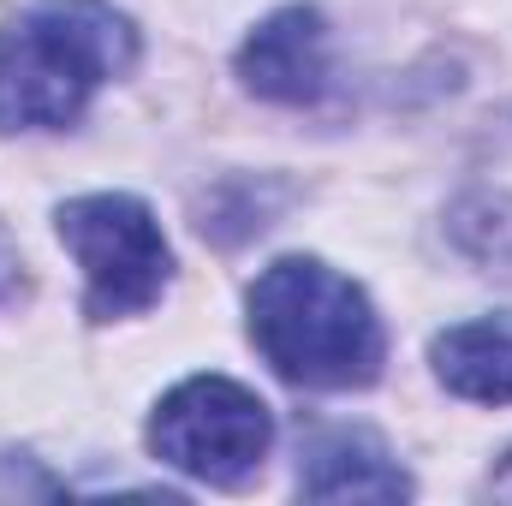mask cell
<instances>
[{
  "label": "cell",
  "instance_id": "cell-1",
  "mask_svg": "<svg viewBox=\"0 0 512 506\" xmlns=\"http://www.w3.org/2000/svg\"><path fill=\"white\" fill-rule=\"evenodd\" d=\"M137 66V30L108 0H36L0 30V131H60Z\"/></svg>",
  "mask_w": 512,
  "mask_h": 506
},
{
  "label": "cell",
  "instance_id": "cell-2",
  "mask_svg": "<svg viewBox=\"0 0 512 506\" xmlns=\"http://www.w3.org/2000/svg\"><path fill=\"white\" fill-rule=\"evenodd\" d=\"M256 352L298 387H370L387 340L364 286L316 256H280L256 274L251 298Z\"/></svg>",
  "mask_w": 512,
  "mask_h": 506
},
{
  "label": "cell",
  "instance_id": "cell-3",
  "mask_svg": "<svg viewBox=\"0 0 512 506\" xmlns=\"http://www.w3.org/2000/svg\"><path fill=\"white\" fill-rule=\"evenodd\" d=\"M54 227H60V245L84 268V316L90 322L137 316L167 292L173 251H167L149 203H137L126 191L72 197Z\"/></svg>",
  "mask_w": 512,
  "mask_h": 506
},
{
  "label": "cell",
  "instance_id": "cell-4",
  "mask_svg": "<svg viewBox=\"0 0 512 506\" xmlns=\"http://www.w3.org/2000/svg\"><path fill=\"white\" fill-rule=\"evenodd\" d=\"M274 441V417L268 405L256 399L251 387L227 376H191L179 381L155 417H149V447L161 465L197 477V483H215V489H233L245 483L262 453Z\"/></svg>",
  "mask_w": 512,
  "mask_h": 506
},
{
  "label": "cell",
  "instance_id": "cell-5",
  "mask_svg": "<svg viewBox=\"0 0 512 506\" xmlns=\"http://www.w3.org/2000/svg\"><path fill=\"white\" fill-rule=\"evenodd\" d=\"M239 78L262 102H316L328 84V24L316 6H280L239 48Z\"/></svg>",
  "mask_w": 512,
  "mask_h": 506
},
{
  "label": "cell",
  "instance_id": "cell-6",
  "mask_svg": "<svg viewBox=\"0 0 512 506\" xmlns=\"http://www.w3.org/2000/svg\"><path fill=\"white\" fill-rule=\"evenodd\" d=\"M298 489L310 501H405L411 477L399 471V459H387V447L364 429H322L304 453Z\"/></svg>",
  "mask_w": 512,
  "mask_h": 506
},
{
  "label": "cell",
  "instance_id": "cell-7",
  "mask_svg": "<svg viewBox=\"0 0 512 506\" xmlns=\"http://www.w3.org/2000/svg\"><path fill=\"white\" fill-rule=\"evenodd\" d=\"M435 376L447 393L477 399V405H507L512 399V316H477L429 346Z\"/></svg>",
  "mask_w": 512,
  "mask_h": 506
},
{
  "label": "cell",
  "instance_id": "cell-8",
  "mask_svg": "<svg viewBox=\"0 0 512 506\" xmlns=\"http://www.w3.org/2000/svg\"><path fill=\"white\" fill-rule=\"evenodd\" d=\"M18 286V251H12V239L0 233V292H12Z\"/></svg>",
  "mask_w": 512,
  "mask_h": 506
},
{
  "label": "cell",
  "instance_id": "cell-9",
  "mask_svg": "<svg viewBox=\"0 0 512 506\" xmlns=\"http://www.w3.org/2000/svg\"><path fill=\"white\" fill-rule=\"evenodd\" d=\"M489 489H495L501 501H512V453L501 459V465H495V477H489Z\"/></svg>",
  "mask_w": 512,
  "mask_h": 506
}]
</instances>
